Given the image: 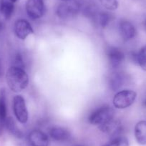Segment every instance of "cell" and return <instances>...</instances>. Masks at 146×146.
Here are the masks:
<instances>
[{"mask_svg": "<svg viewBox=\"0 0 146 146\" xmlns=\"http://www.w3.org/2000/svg\"><path fill=\"white\" fill-rule=\"evenodd\" d=\"M11 1H12V2H13V3H15V2H17L18 1V0H11Z\"/></svg>", "mask_w": 146, "mask_h": 146, "instance_id": "26", "label": "cell"}, {"mask_svg": "<svg viewBox=\"0 0 146 146\" xmlns=\"http://www.w3.org/2000/svg\"><path fill=\"white\" fill-rule=\"evenodd\" d=\"M143 106L146 107V98H145V99L144 100V101H143Z\"/></svg>", "mask_w": 146, "mask_h": 146, "instance_id": "24", "label": "cell"}, {"mask_svg": "<svg viewBox=\"0 0 146 146\" xmlns=\"http://www.w3.org/2000/svg\"><path fill=\"white\" fill-rule=\"evenodd\" d=\"M61 1L63 2H70V1H72V0H61Z\"/></svg>", "mask_w": 146, "mask_h": 146, "instance_id": "25", "label": "cell"}, {"mask_svg": "<svg viewBox=\"0 0 146 146\" xmlns=\"http://www.w3.org/2000/svg\"><path fill=\"white\" fill-rule=\"evenodd\" d=\"M80 3L77 2H63L60 4L57 8V15L62 19H67L76 16L81 10Z\"/></svg>", "mask_w": 146, "mask_h": 146, "instance_id": "4", "label": "cell"}, {"mask_svg": "<svg viewBox=\"0 0 146 146\" xmlns=\"http://www.w3.org/2000/svg\"><path fill=\"white\" fill-rule=\"evenodd\" d=\"M118 27L120 36L125 42L133 40L137 35V31H136L135 27L129 21H121L119 24Z\"/></svg>", "mask_w": 146, "mask_h": 146, "instance_id": "12", "label": "cell"}, {"mask_svg": "<svg viewBox=\"0 0 146 146\" xmlns=\"http://www.w3.org/2000/svg\"><path fill=\"white\" fill-rule=\"evenodd\" d=\"M49 136L54 141L65 142L71 137V134L67 129L60 126L51 127L49 131Z\"/></svg>", "mask_w": 146, "mask_h": 146, "instance_id": "14", "label": "cell"}, {"mask_svg": "<svg viewBox=\"0 0 146 146\" xmlns=\"http://www.w3.org/2000/svg\"><path fill=\"white\" fill-rule=\"evenodd\" d=\"M102 146H129V141L125 136L119 135L113 137L109 142Z\"/></svg>", "mask_w": 146, "mask_h": 146, "instance_id": "19", "label": "cell"}, {"mask_svg": "<svg viewBox=\"0 0 146 146\" xmlns=\"http://www.w3.org/2000/svg\"><path fill=\"white\" fill-rule=\"evenodd\" d=\"M28 141L31 146H49V136L42 130L35 129L28 135Z\"/></svg>", "mask_w": 146, "mask_h": 146, "instance_id": "10", "label": "cell"}, {"mask_svg": "<svg viewBox=\"0 0 146 146\" xmlns=\"http://www.w3.org/2000/svg\"><path fill=\"white\" fill-rule=\"evenodd\" d=\"M100 2L108 10H115L118 8L119 4L117 0H100Z\"/></svg>", "mask_w": 146, "mask_h": 146, "instance_id": "21", "label": "cell"}, {"mask_svg": "<svg viewBox=\"0 0 146 146\" xmlns=\"http://www.w3.org/2000/svg\"><path fill=\"white\" fill-rule=\"evenodd\" d=\"M137 93L132 90H124L117 92L113 98V105L117 109H125L135 101Z\"/></svg>", "mask_w": 146, "mask_h": 146, "instance_id": "3", "label": "cell"}, {"mask_svg": "<svg viewBox=\"0 0 146 146\" xmlns=\"http://www.w3.org/2000/svg\"><path fill=\"white\" fill-rule=\"evenodd\" d=\"M5 128L12 135L18 138H22L23 137V133L21 131L20 129L18 127L15 123V120L12 117H8L6 120L5 123Z\"/></svg>", "mask_w": 146, "mask_h": 146, "instance_id": "17", "label": "cell"}, {"mask_svg": "<svg viewBox=\"0 0 146 146\" xmlns=\"http://www.w3.org/2000/svg\"><path fill=\"white\" fill-rule=\"evenodd\" d=\"M14 31L17 38L25 40L30 35L34 34V29L31 24L24 19H18L14 25Z\"/></svg>", "mask_w": 146, "mask_h": 146, "instance_id": "8", "label": "cell"}, {"mask_svg": "<svg viewBox=\"0 0 146 146\" xmlns=\"http://www.w3.org/2000/svg\"><path fill=\"white\" fill-rule=\"evenodd\" d=\"M12 66L20 67V68L25 69V62L24 61L23 57H22L21 53L17 52L15 54L13 59V65Z\"/></svg>", "mask_w": 146, "mask_h": 146, "instance_id": "22", "label": "cell"}, {"mask_svg": "<svg viewBox=\"0 0 146 146\" xmlns=\"http://www.w3.org/2000/svg\"><path fill=\"white\" fill-rule=\"evenodd\" d=\"M95 22L101 28H105L110 24L113 17L112 15L107 12H100L97 13L93 17Z\"/></svg>", "mask_w": 146, "mask_h": 146, "instance_id": "18", "label": "cell"}, {"mask_svg": "<svg viewBox=\"0 0 146 146\" xmlns=\"http://www.w3.org/2000/svg\"><path fill=\"white\" fill-rule=\"evenodd\" d=\"M25 9L29 18L34 20L40 19L45 12L44 0H27Z\"/></svg>", "mask_w": 146, "mask_h": 146, "instance_id": "6", "label": "cell"}, {"mask_svg": "<svg viewBox=\"0 0 146 146\" xmlns=\"http://www.w3.org/2000/svg\"><path fill=\"white\" fill-rule=\"evenodd\" d=\"M137 64L144 71H146V45L143 46L137 52Z\"/></svg>", "mask_w": 146, "mask_h": 146, "instance_id": "20", "label": "cell"}, {"mask_svg": "<svg viewBox=\"0 0 146 146\" xmlns=\"http://www.w3.org/2000/svg\"><path fill=\"white\" fill-rule=\"evenodd\" d=\"M6 81L12 92H20L29 85V75L25 69L12 66L7 71Z\"/></svg>", "mask_w": 146, "mask_h": 146, "instance_id": "1", "label": "cell"}, {"mask_svg": "<svg viewBox=\"0 0 146 146\" xmlns=\"http://www.w3.org/2000/svg\"><path fill=\"white\" fill-rule=\"evenodd\" d=\"M144 27H145V28L146 29V20L144 21Z\"/></svg>", "mask_w": 146, "mask_h": 146, "instance_id": "27", "label": "cell"}, {"mask_svg": "<svg viewBox=\"0 0 146 146\" xmlns=\"http://www.w3.org/2000/svg\"><path fill=\"white\" fill-rule=\"evenodd\" d=\"M15 10V5L11 0H0V21L10 19Z\"/></svg>", "mask_w": 146, "mask_h": 146, "instance_id": "15", "label": "cell"}, {"mask_svg": "<svg viewBox=\"0 0 146 146\" xmlns=\"http://www.w3.org/2000/svg\"><path fill=\"white\" fill-rule=\"evenodd\" d=\"M13 111L17 120L22 124H25L29 118L25 98L22 95H16L13 98Z\"/></svg>", "mask_w": 146, "mask_h": 146, "instance_id": "5", "label": "cell"}, {"mask_svg": "<svg viewBox=\"0 0 146 146\" xmlns=\"http://www.w3.org/2000/svg\"><path fill=\"white\" fill-rule=\"evenodd\" d=\"M98 128L101 132L109 135L113 138V137L120 135V133L123 130V126H122L121 122L114 117L107 123L98 126Z\"/></svg>", "mask_w": 146, "mask_h": 146, "instance_id": "9", "label": "cell"}, {"mask_svg": "<svg viewBox=\"0 0 146 146\" xmlns=\"http://www.w3.org/2000/svg\"><path fill=\"white\" fill-rule=\"evenodd\" d=\"M106 55L110 67L117 69L124 62L125 56L123 50L117 47L109 46L106 50Z\"/></svg>", "mask_w": 146, "mask_h": 146, "instance_id": "7", "label": "cell"}, {"mask_svg": "<svg viewBox=\"0 0 146 146\" xmlns=\"http://www.w3.org/2000/svg\"><path fill=\"white\" fill-rule=\"evenodd\" d=\"M135 137L138 144L146 145V120L139 121L135 127Z\"/></svg>", "mask_w": 146, "mask_h": 146, "instance_id": "16", "label": "cell"}, {"mask_svg": "<svg viewBox=\"0 0 146 146\" xmlns=\"http://www.w3.org/2000/svg\"><path fill=\"white\" fill-rule=\"evenodd\" d=\"M115 117V110L109 105H103L92 112L88 117V121L92 125L100 126Z\"/></svg>", "mask_w": 146, "mask_h": 146, "instance_id": "2", "label": "cell"}, {"mask_svg": "<svg viewBox=\"0 0 146 146\" xmlns=\"http://www.w3.org/2000/svg\"><path fill=\"white\" fill-rule=\"evenodd\" d=\"M72 146H87V145L85 144H75V145H73Z\"/></svg>", "mask_w": 146, "mask_h": 146, "instance_id": "23", "label": "cell"}, {"mask_svg": "<svg viewBox=\"0 0 146 146\" xmlns=\"http://www.w3.org/2000/svg\"><path fill=\"white\" fill-rule=\"evenodd\" d=\"M125 75L120 71H115L110 73L108 78V84L112 91L119 90L125 83Z\"/></svg>", "mask_w": 146, "mask_h": 146, "instance_id": "11", "label": "cell"}, {"mask_svg": "<svg viewBox=\"0 0 146 146\" xmlns=\"http://www.w3.org/2000/svg\"><path fill=\"white\" fill-rule=\"evenodd\" d=\"M7 96L5 88L0 90V136L4 133L7 117Z\"/></svg>", "mask_w": 146, "mask_h": 146, "instance_id": "13", "label": "cell"}]
</instances>
